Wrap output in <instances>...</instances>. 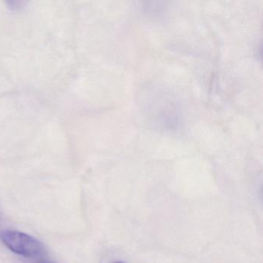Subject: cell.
<instances>
[{"instance_id":"1","label":"cell","mask_w":263,"mask_h":263,"mask_svg":"<svg viewBox=\"0 0 263 263\" xmlns=\"http://www.w3.org/2000/svg\"><path fill=\"white\" fill-rule=\"evenodd\" d=\"M0 239L10 251L27 258L40 256L45 251L41 241L19 231H2Z\"/></svg>"},{"instance_id":"2","label":"cell","mask_w":263,"mask_h":263,"mask_svg":"<svg viewBox=\"0 0 263 263\" xmlns=\"http://www.w3.org/2000/svg\"><path fill=\"white\" fill-rule=\"evenodd\" d=\"M40 263H55V262H53V261H41V262H40Z\"/></svg>"},{"instance_id":"3","label":"cell","mask_w":263,"mask_h":263,"mask_svg":"<svg viewBox=\"0 0 263 263\" xmlns=\"http://www.w3.org/2000/svg\"><path fill=\"white\" fill-rule=\"evenodd\" d=\"M115 263H124V262H121V261H116V262Z\"/></svg>"}]
</instances>
